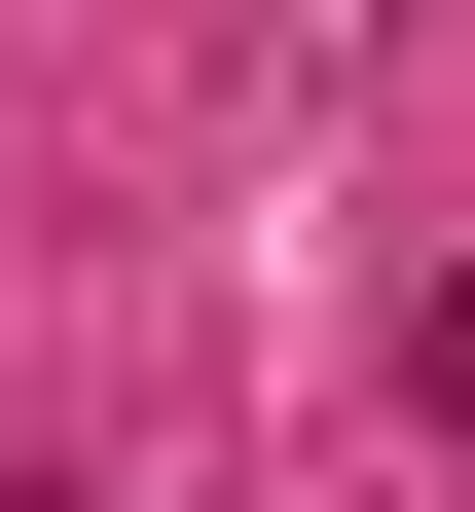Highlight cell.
Returning a JSON list of instances; mask_svg holds the SVG:
<instances>
[{
	"label": "cell",
	"mask_w": 475,
	"mask_h": 512,
	"mask_svg": "<svg viewBox=\"0 0 475 512\" xmlns=\"http://www.w3.org/2000/svg\"><path fill=\"white\" fill-rule=\"evenodd\" d=\"M439 439H475V293H439Z\"/></svg>",
	"instance_id": "cell-1"
}]
</instances>
